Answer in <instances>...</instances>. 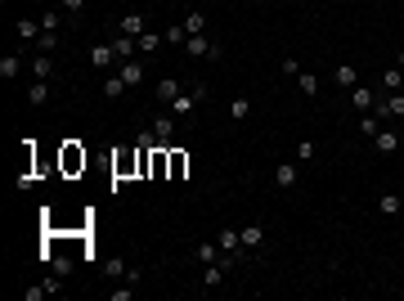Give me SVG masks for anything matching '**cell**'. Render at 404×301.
<instances>
[{
	"mask_svg": "<svg viewBox=\"0 0 404 301\" xmlns=\"http://www.w3.org/2000/svg\"><path fill=\"white\" fill-rule=\"evenodd\" d=\"M400 203H404V189H400Z\"/></svg>",
	"mask_w": 404,
	"mask_h": 301,
	"instance_id": "38",
	"label": "cell"
},
{
	"mask_svg": "<svg viewBox=\"0 0 404 301\" xmlns=\"http://www.w3.org/2000/svg\"><path fill=\"white\" fill-rule=\"evenodd\" d=\"M274 189H296V162H278L274 166Z\"/></svg>",
	"mask_w": 404,
	"mask_h": 301,
	"instance_id": "13",
	"label": "cell"
},
{
	"mask_svg": "<svg viewBox=\"0 0 404 301\" xmlns=\"http://www.w3.org/2000/svg\"><path fill=\"white\" fill-rule=\"evenodd\" d=\"M180 90H185V86H180V77H162V81H158V90H153V99H158V108H167V103L176 99Z\"/></svg>",
	"mask_w": 404,
	"mask_h": 301,
	"instance_id": "8",
	"label": "cell"
},
{
	"mask_svg": "<svg viewBox=\"0 0 404 301\" xmlns=\"http://www.w3.org/2000/svg\"><path fill=\"white\" fill-rule=\"evenodd\" d=\"M378 130H382V117H378V112H360V135L369 139V144H373V135H378Z\"/></svg>",
	"mask_w": 404,
	"mask_h": 301,
	"instance_id": "26",
	"label": "cell"
},
{
	"mask_svg": "<svg viewBox=\"0 0 404 301\" xmlns=\"http://www.w3.org/2000/svg\"><path fill=\"white\" fill-rule=\"evenodd\" d=\"M351 108L373 112V108H378V90H369V86H351Z\"/></svg>",
	"mask_w": 404,
	"mask_h": 301,
	"instance_id": "9",
	"label": "cell"
},
{
	"mask_svg": "<svg viewBox=\"0 0 404 301\" xmlns=\"http://www.w3.org/2000/svg\"><path fill=\"white\" fill-rule=\"evenodd\" d=\"M396 90H404V68H400V63L382 72V95H396Z\"/></svg>",
	"mask_w": 404,
	"mask_h": 301,
	"instance_id": "20",
	"label": "cell"
},
{
	"mask_svg": "<svg viewBox=\"0 0 404 301\" xmlns=\"http://www.w3.org/2000/svg\"><path fill=\"white\" fill-rule=\"evenodd\" d=\"M162 36H167V45H185V41H189L185 23H171V27H167V32H162Z\"/></svg>",
	"mask_w": 404,
	"mask_h": 301,
	"instance_id": "32",
	"label": "cell"
},
{
	"mask_svg": "<svg viewBox=\"0 0 404 301\" xmlns=\"http://www.w3.org/2000/svg\"><path fill=\"white\" fill-rule=\"evenodd\" d=\"M314 153H319L314 139H301V144H296V162H314Z\"/></svg>",
	"mask_w": 404,
	"mask_h": 301,
	"instance_id": "33",
	"label": "cell"
},
{
	"mask_svg": "<svg viewBox=\"0 0 404 301\" xmlns=\"http://www.w3.org/2000/svg\"><path fill=\"white\" fill-rule=\"evenodd\" d=\"M90 63H94V68H112V63H117V54H112V41L94 45V50H90Z\"/></svg>",
	"mask_w": 404,
	"mask_h": 301,
	"instance_id": "22",
	"label": "cell"
},
{
	"mask_svg": "<svg viewBox=\"0 0 404 301\" xmlns=\"http://www.w3.org/2000/svg\"><path fill=\"white\" fill-rule=\"evenodd\" d=\"M261 243H265V230H261V225H243V252H247V257H256V252H261Z\"/></svg>",
	"mask_w": 404,
	"mask_h": 301,
	"instance_id": "15",
	"label": "cell"
},
{
	"mask_svg": "<svg viewBox=\"0 0 404 301\" xmlns=\"http://www.w3.org/2000/svg\"><path fill=\"white\" fill-rule=\"evenodd\" d=\"M18 72H23V54H0V77L14 81Z\"/></svg>",
	"mask_w": 404,
	"mask_h": 301,
	"instance_id": "23",
	"label": "cell"
},
{
	"mask_svg": "<svg viewBox=\"0 0 404 301\" xmlns=\"http://www.w3.org/2000/svg\"><path fill=\"white\" fill-rule=\"evenodd\" d=\"M41 297H50V284H32V288H23V301H41Z\"/></svg>",
	"mask_w": 404,
	"mask_h": 301,
	"instance_id": "35",
	"label": "cell"
},
{
	"mask_svg": "<svg viewBox=\"0 0 404 301\" xmlns=\"http://www.w3.org/2000/svg\"><path fill=\"white\" fill-rule=\"evenodd\" d=\"M135 41H140V54H144V59H153V54H158L162 45H167V36H162V32H153V27H149V32H144V36H135Z\"/></svg>",
	"mask_w": 404,
	"mask_h": 301,
	"instance_id": "14",
	"label": "cell"
},
{
	"mask_svg": "<svg viewBox=\"0 0 404 301\" xmlns=\"http://www.w3.org/2000/svg\"><path fill=\"white\" fill-rule=\"evenodd\" d=\"M207 23H211L207 9H189V14H185V32L189 36H202V32H207Z\"/></svg>",
	"mask_w": 404,
	"mask_h": 301,
	"instance_id": "18",
	"label": "cell"
},
{
	"mask_svg": "<svg viewBox=\"0 0 404 301\" xmlns=\"http://www.w3.org/2000/svg\"><path fill=\"white\" fill-rule=\"evenodd\" d=\"M185 166H189L185 153H171V175H185Z\"/></svg>",
	"mask_w": 404,
	"mask_h": 301,
	"instance_id": "36",
	"label": "cell"
},
{
	"mask_svg": "<svg viewBox=\"0 0 404 301\" xmlns=\"http://www.w3.org/2000/svg\"><path fill=\"white\" fill-rule=\"evenodd\" d=\"M378 112L382 121H391V117H404V90H396V95H378Z\"/></svg>",
	"mask_w": 404,
	"mask_h": 301,
	"instance_id": "5",
	"label": "cell"
},
{
	"mask_svg": "<svg viewBox=\"0 0 404 301\" xmlns=\"http://www.w3.org/2000/svg\"><path fill=\"white\" fill-rule=\"evenodd\" d=\"M59 50V32H41V41H36V54H54Z\"/></svg>",
	"mask_w": 404,
	"mask_h": 301,
	"instance_id": "31",
	"label": "cell"
},
{
	"mask_svg": "<svg viewBox=\"0 0 404 301\" xmlns=\"http://www.w3.org/2000/svg\"><path fill=\"white\" fill-rule=\"evenodd\" d=\"M103 275H108V279H131V266L121 257H108V261H103Z\"/></svg>",
	"mask_w": 404,
	"mask_h": 301,
	"instance_id": "28",
	"label": "cell"
},
{
	"mask_svg": "<svg viewBox=\"0 0 404 301\" xmlns=\"http://www.w3.org/2000/svg\"><path fill=\"white\" fill-rule=\"evenodd\" d=\"M59 9H63L67 18H81L85 14V0H59Z\"/></svg>",
	"mask_w": 404,
	"mask_h": 301,
	"instance_id": "34",
	"label": "cell"
},
{
	"mask_svg": "<svg viewBox=\"0 0 404 301\" xmlns=\"http://www.w3.org/2000/svg\"><path fill=\"white\" fill-rule=\"evenodd\" d=\"M117 77L126 81L131 90H140L144 77H149V68H144V54H135V59H121V63H117Z\"/></svg>",
	"mask_w": 404,
	"mask_h": 301,
	"instance_id": "4",
	"label": "cell"
},
{
	"mask_svg": "<svg viewBox=\"0 0 404 301\" xmlns=\"http://www.w3.org/2000/svg\"><path fill=\"white\" fill-rule=\"evenodd\" d=\"M176 121H180L176 112H153V126H149V130H153V139H158L162 148L176 144Z\"/></svg>",
	"mask_w": 404,
	"mask_h": 301,
	"instance_id": "3",
	"label": "cell"
},
{
	"mask_svg": "<svg viewBox=\"0 0 404 301\" xmlns=\"http://www.w3.org/2000/svg\"><path fill=\"white\" fill-rule=\"evenodd\" d=\"M50 95H54V86L45 77H36L32 86H27V103H32V108H41V103H50Z\"/></svg>",
	"mask_w": 404,
	"mask_h": 301,
	"instance_id": "12",
	"label": "cell"
},
{
	"mask_svg": "<svg viewBox=\"0 0 404 301\" xmlns=\"http://www.w3.org/2000/svg\"><path fill=\"white\" fill-rule=\"evenodd\" d=\"M216 243H220V252H234L238 261L247 257V252H243V230H229V225H225V230L216 234Z\"/></svg>",
	"mask_w": 404,
	"mask_h": 301,
	"instance_id": "7",
	"label": "cell"
},
{
	"mask_svg": "<svg viewBox=\"0 0 404 301\" xmlns=\"http://www.w3.org/2000/svg\"><path fill=\"white\" fill-rule=\"evenodd\" d=\"M14 36H18V41H27V45H36V41H41V18H18Z\"/></svg>",
	"mask_w": 404,
	"mask_h": 301,
	"instance_id": "10",
	"label": "cell"
},
{
	"mask_svg": "<svg viewBox=\"0 0 404 301\" xmlns=\"http://www.w3.org/2000/svg\"><path fill=\"white\" fill-rule=\"evenodd\" d=\"M207 95H211V90H207V81H194V86H189V90H180V95L167 103V112H176L180 121H189V117H194V112H198V103L207 99Z\"/></svg>",
	"mask_w": 404,
	"mask_h": 301,
	"instance_id": "1",
	"label": "cell"
},
{
	"mask_svg": "<svg viewBox=\"0 0 404 301\" xmlns=\"http://www.w3.org/2000/svg\"><path fill=\"white\" fill-rule=\"evenodd\" d=\"M185 54H189V59H202V63H220V59H225V50H220L207 32H202V36H189V41H185Z\"/></svg>",
	"mask_w": 404,
	"mask_h": 301,
	"instance_id": "2",
	"label": "cell"
},
{
	"mask_svg": "<svg viewBox=\"0 0 404 301\" xmlns=\"http://www.w3.org/2000/svg\"><path fill=\"white\" fill-rule=\"evenodd\" d=\"M32 77H45V81L54 77V59H50V54H36V59H32Z\"/></svg>",
	"mask_w": 404,
	"mask_h": 301,
	"instance_id": "30",
	"label": "cell"
},
{
	"mask_svg": "<svg viewBox=\"0 0 404 301\" xmlns=\"http://www.w3.org/2000/svg\"><path fill=\"white\" fill-rule=\"evenodd\" d=\"M117 32H121V36H144V32H149V18H144L140 9H131V14L117 18Z\"/></svg>",
	"mask_w": 404,
	"mask_h": 301,
	"instance_id": "6",
	"label": "cell"
},
{
	"mask_svg": "<svg viewBox=\"0 0 404 301\" xmlns=\"http://www.w3.org/2000/svg\"><path fill=\"white\" fill-rule=\"evenodd\" d=\"M333 81H337V86H346V90H351V86H360V68H355V63H337Z\"/></svg>",
	"mask_w": 404,
	"mask_h": 301,
	"instance_id": "21",
	"label": "cell"
},
{
	"mask_svg": "<svg viewBox=\"0 0 404 301\" xmlns=\"http://www.w3.org/2000/svg\"><path fill=\"white\" fill-rule=\"evenodd\" d=\"M63 23H67L63 9H45L41 14V32H63Z\"/></svg>",
	"mask_w": 404,
	"mask_h": 301,
	"instance_id": "25",
	"label": "cell"
},
{
	"mask_svg": "<svg viewBox=\"0 0 404 301\" xmlns=\"http://www.w3.org/2000/svg\"><path fill=\"white\" fill-rule=\"evenodd\" d=\"M292 81H296V90H301L305 99H319V77H314V72H305V68H301Z\"/></svg>",
	"mask_w": 404,
	"mask_h": 301,
	"instance_id": "17",
	"label": "cell"
},
{
	"mask_svg": "<svg viewBox=\"0 0 404 301\" xmlns=\"http://www.w3.org/2000/svg\"><path fill=\"white\" fill-rule=\"evenodd\" d=\"M220 257H225V252H220L216 239H211V243H198V248H194V261H198V266H211V261H220Z\"/></svg>",
	"mask_w": 404,
	"mask_h": 301,
	"instance_id": "19",
	"label": "cell"
},
{
	"mask_svg": "<svg viewBox=\"0 0 404 301\" xmlns=\"http://www.w3.org/2000/svg\"><path fill=\"white\" fill-rule=\"evenodd\" d=\"M378 212H382V216H400V212H404L400 194H382V198H378Z\"/></svg>",
	"mask_w": 404,
	"mask_h": 301,
	"instance_id": "29",
	"label": "cell"
},
{
	"mask_svg": "<svg viewBox=\"0 0 404 301\" xmlns=\"http://www.w3.org/2000/svg\"><path fill=\"white\" fill-rule=\"evenodd\" d=\"M121 95H131L126 81H121L117 72H112V77H103V99H121Z\"/></svg>",
	"mask_w": 404,
	"mask_h": 301,
	"instance_id": "24",
	"label": "cell"
},
{
	"mask_svg": "<svg viewBox=\"0 0 404 301\" xmlns=\"http://www.w3.org/2000/svg\"><path fill=\"white\" fill-rule=\"evenodd\" d=\"M396 63H400V68H404V45H400V59H396Z\"/></svg>",
	"mask_w": 404,
	"mask_h": 301,
	"instance_id": "37",
	"label": "cell"
},
{
	"mask_svg": "<svg viewBox=\"0 0 404 301\" xmlns=\"http://www.w3.org/2000/svg\"><path fill=\"white\" fill-rule=\"evenodd\" d=\"M229 117H234V121H247V117H252V99H247V95H234V99H229Z\"/></svg>",
	"mask_w": 404,
	"mask_h": 301,
	"instance_id": "27",
	"label": "cell"
},
{
	"mask_svg": "<svg viewBox=\"0 0 404 301\" xmlns=\"http://www.w3.org/2000/svg\"><path fill=\"white\" fill-rule=\"evenodd\" d=\"M373 148H378L382 157H391V153H396V148H400V135H396V130H391V126H382L378 135H373Z\"/></svg>",
	"mask_w": 404,
	"mask_h": 301,
	"instance_id": "11",
	"label": "cell"
},
{
	"mask_svg": "<svg viewBox=\"0 0 404 301\" xmlns=\"http://www.w3.org/2000/svg\"><path fill=\"white\" fill-rule=\"evenodd\" d=\"M112 54H117V63L121 59H135V54H140V41H135V36H112Z\"/></svg>",
	"mask_w": 404,
	"mask_h": 301,
	"instance_id": "16",
	"label": "cell"
}]
</instances>
